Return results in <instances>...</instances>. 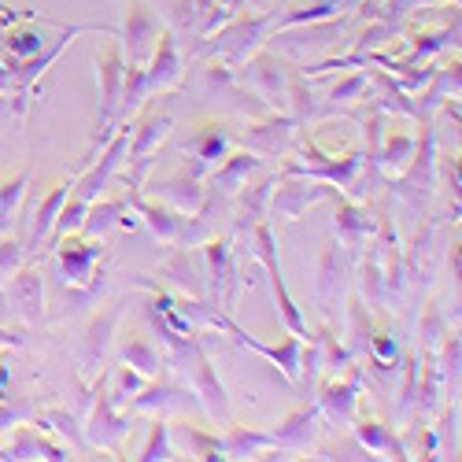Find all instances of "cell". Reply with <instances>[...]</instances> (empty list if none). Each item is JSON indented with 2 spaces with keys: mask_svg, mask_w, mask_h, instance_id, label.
<instances>
[{
  "mask_svg": "<svg viewBox=\"0 0 462 462\" xmlns=\"http://www.w3.org/2000/svg\"><path fill=\"white\" fill-rule=\"evenodd\" d=\"M97 79H100V144H107L119 130V104H123V82H126V56L119 45L97 52Z\"/></svg>",
  "mask_w": 462,
  "mask_h": 462,
  "instance_id": "6da1fadb",
  "label": "cell"
},
{
  "mask_svg": "<svg viewBox=\"0 0 462 462\" xmlns=\"http://www.w3.org/2000/svg\"><path fill=\"white\" fill-rule=\"evenodd\" d=\"M204 322H211V326L226 329L229 337H237V344H245V348H252V352L266 356L274 366H282V374H285L289 381H300V366H303V337H289L285 344L271 348V344H263V340H255L252 333H245V329H241L234 319H229L226 311H215L211 303H204Z\"/></svg>",
  "mask_w": 462,
  "mask_h": 462,
  "instance_id": "7a4b0ae2",
  "label": "cell"
},
{
  "mask_svg": "<svg viewBox=\"0 0 462 462\" xmlns=\"http://www.w3.org/2000/svg\"><path fill=\"white\" fill-rule=\"evenodd\" d=\"M252 234H255V248H252V252H255V255H259V263L266 266V278H271V292H274V300H278V311H282V319H285L289 333L307 340V322H303L300 307L292 303V296H289V289H285V278H282V263H278L274 229L266 226V222H259V226H252Z\"/></svg>",
  "mask_w": 462,
  "mask_h": 462,
  "instance_id": "3957f363",
  "label": "cell"
},
{
  "mask_svg": "<svg viewBox=\"0 0 462 462\" xmlns=\"http://www.w3.org/2000/svg\"><path fill=\"white\" fill-rule=\"evenodd\" d=\"M185 152H189V167H185V174H192V178H208V174L229 156V152H234V134H229L226 123H200L197 130L189 134Z\"/></svg>",
  "mask_w": 462,
  "mask_h": 462,
  "instance_id": "277c9868",
  "label": "cell"
},
{
  "mask_svg": "<svg viewBox=\"0 0 462 462\" xmlns=\"http://www.w3.org/2000/svg\"><path fill=\"white\" fill-rule=\"evenodd\" d=\"M266 30H274V15H252V19H241L237 15L234 23H226L218 30V42L211 37L215 45H204V49L208 52H222L226 63H241V60H248L263 45Z\"/></svg>",
  "mask_w": 462,
  "mask_h": 462,
  "instance_id": "5b68a950",
  "label": "cell"
},
{
  "mask_svg": "<svg viewBox=\"0 0 462 462\" xmlns=\"http://www.w3.org/2000/svg\"><path fill=\"white\" fill-rule=\"evenodd\" d=\"M144 79H148V93H167L181 86L185 67H181V52H178L171 26H163L156 45H152V56L144 60Z\"/></svg>",
  "mask_w": 462,
  "mask_h": 462,
  "instance_id": "8992f818",
  "label": "cell"
},
{
  "mask_svg": "<svg viewBox=\"0 0 462 462\" xmlns=\"http://www.w3.org/2000/svg\"><path fill=\"white\" fill-rule=\"evenodd\" d=\"M56 252H60V266H63V282L67 285H93L97 282L93 266H97V259L104 252L97 237L93 241H82L79 234H67L56 245Z\"/></svg>",
  "mask_w": 462,
  "mask_h": 462,
  "instance_id": "52a82bcc",
  "label": "cell"
},
{
  "mask_svg": "<svg viewBox=\"0 0 462 462\" xmlns=\"http://www.w3.org/2000/svg\"><path fill=\"white\" fill-rule=\"evenodd\" d=\"M163 23L156 12H148L144 8V0H130V12H126V30L119 33L123 37V45L130 52V63H141L152 56V45H156V37H160Z\"/></svg>",
  "mask_w": 462,
  "mask_h": 462,
  "instance_id": "ba28073f",
  "label": "cell"
},
{
  "mask_svg": "<svg viewBox=\"0 0 462 462\" xmlns=\"http://www.w3.org/2000/svg\"><path fill=\"white\" fill-rule=\"evenodd\" d=\"M359 366H352V374L344 381H329L322 396H319V414H326L333 426H352L356 414H359Z\"/></svg>",
  "mask_w": 462,
  "mask_h": 462,
  "instance_id": "9c48e42d",
  "label": "cell"
},
{
  "mask_svg": "<svg viewBox=\"0 0 462 462\" xmlns=\"http://www.w3.org/2000/svg\"><path fill=\"white\" fill-rule=\"evenodd\" d=\"M329 192H333V189H329L326 181H315V178H307V181H292V185H285V189L271 192V211H274L278 218L296 222V218L303 215V208H311V204L326 200Z\"/></svg>",
  "mask_w": 462,
  "mask_h": 462,
  "instance_id": "30bf717a",
  "label": "cell"
},
{
  "mask_svg": "<svg viewBox=\"0 0 462 462\" xmlns=\"http://www.w3.org/2000/svg\"><path fill=\"white\" fill-rule=\"evenodd\" d=\"M171 130H174V119H171V115H160V111H148L141 123H134V130H130V148H126L130 163L156 156L160 144L171 137Z\"/></svg>",
  "mask_w": 462,
  "mask_h": 462,
  "instance_id": "8fae6325",
  "label": "cell"
},
{
  "mask_svg": "<svg viewBox=\"0 0 462 462\" xmlns=\"http://www.w3.org/2000/svg\"><path fill=\"white\" fill-rule=\"evenodd\" d=\"M8 300L12 307L26 319V322H42V307H45V282H42V271H33V266H26V271H15L8 278Z\"/></svg>",
  "mask_w": 462,
  "mask_h": 462,
  "instance_id": "7c38bea8",
  "label": "cell"
},
{
  "mask_svg": "<svg viewBox=\"0 0 462 462\" xmlns=\"http://www.w3.org/2000/svg\"><path fill=\"white\" fill-rule=\"evenodd\" d=\"M97 411H93V421H89V433L100 448H115L126 433H130V421L119 414V407L111 403L107 396V377H100V389H97Z\"/></svg>",
  "mask_w": 462,
  "mask_h": 462,
  "instance_id": "4fadbf2b",
  "label": "cell"
},
{
  "mask_svg": "<svg viewBox=\"0 0 462 462\" xmlns=\"http://www.w3.org/2000/svg\"><path fill=\"white\" fill-rule=\"evenodd\" d=\"M126 204L137 211V218H144V226H148L163 245H178V241H181L185 218H178V211H171V208H163V204H152V200H141L137 189H130Z\"/></svg>",
  "mask_w": 462,
  "mask_h": 462,
  "instance_id": "5bb4252c",
  "label": "cell"
},
{
  "mask_svg": "<svg viewBox=\"0 0 462 462\" xmlns=\"http://www.w3.org/2000/svg\"><path fill=\"white\" fill-rule=\"evenodd\" d=\"M263 171V160L255 156V152H229V156L211 171V189L218 192H237L248 185L252 174Z\"/></svg>",
  "mask_w": 462,
  "mask_h": 462,
  "instance_id": "9a60e30c",
  "label": "cell"
},
{
  "mask_svg": "<svg viewBox=\"0 0 462 462\" xmlns=\"http://www.w3.org/2000/svg\"><path fill=\"white\" fill-rule=\"evenodd\" d=\"M189 363H192V366H185V370H192V384H197V393H200L208 414H211V418H222V414H226V389H222V381L215 377V370H211L204 348L192 352Z\"/></svg>",
  "mask_w": 462,
  "mask_h": 462,
  "instance_id": "2e32d148",
  "label": "cell"
},
{
  "mask_svg": "<svg viewBox=\"0 0 462 462\" xmlns=\"http://www.w3.org/2000/svg\"><path fill=\"white\" fill-rule=\"evenodd\" d=\"M156 192L167 200V204H174V211L178 215H197L200 208H204V189H200V178H192V174H174V178H167V181H160L156 185Z\"/></svg>",
  "mask_w": 462,
  "mask_h": 462,
  "instance_id": "e0dca14e",
  "label": "cell"
},
{
  "mask_svg": "<svg viewBox=\"0 0 462 462\" xmlns=\"http://www.w3.org/2000/svg\"><path fill=\"white\" fill-rule=\"evenodd\" d=\"M292 130H296V123H292V119H271V123L248 126L245 144L255 152V156H282V152L289 148Z\"/></svg>",
  "mask_w": 462,
  "mask_h": 462,
  "instance_id": "ac0fdd59",
  "label": "cell"
},
{
  "mask_svg": "<svg viewBox=\"0 0 462 462\" xmlns=\"http://www.w3.org/2000/svg\"><path fill=\"white\" fill-rule=\"evenodd\" d=\"M115 226H137L134 215H130L126 197H123V200H100V204H89L86 222H82V234H86V237H104V234H111Z\"/></svg>",
  "mask_w": 462,
  "mask_h": 462,
  "instance_id": "d6986e66",
  "label": "cell"
},
{
  "mask_svg": "<svg viewBox=\"0 0 462 462\" xmlns=\"http://www.w3.org/2000/svg\"><path fill=\"white\" fill-rule=\"evenodd\" d=\"M319 407H307V411H296L292 418H285V426L278 430V433H271L274 437V444L278 448H292V451H307V444L315 440V433H319Z\"/></svg>",
  "mask_w": 462,
  "mask_h": 462,
  "instance_id": "ffe728a7",
  "label": "cell"
},
{
  "mask_svg": "<svg viewBox=\"0 0 462 462\" xmlns=\"http://www.w3.org/2000/svg\"><path fill=\"white\" fill-rule=\"evenodd\" d=\"M252 86L263 93L266 104H282L289 100V89H285V74H282V63L274 56H255L252 60Z\"/></svg>",
  "mask_w": 462,
  "mask_h": 462,
  "instance_id": "44dd1931",
  "label": "cell"
},
{
  "mask_svg": "<svg viewBox=\"0 0 462 462\" xmlns=\"http://www.w3.org/2000/svg\"><path fill=\"white\" fill-rule=\"evenodd\" d=\"M414 148H418V141L411 134H389V137H381L374 160H377V167L384 174H403L411 167V160H414Z\"/></svg>",
  "mask_w": 462,
  "mask_h": 462,
  "instance_id": "7402d4cb",
  "label": "cell"
},
{
  "mask_svg": "<svg viewBox=\"0 0 462 462\" xmlns=\"http://www.w3.org/2000/svg\"><path fill=\"white\" fill-rule=\"evenodd\" d=\"M70 189H74V181L67 178V181H60L49 197L42 200V208H37V218H33V226H30V245L37 248L49 234H52V226H56V218H60V211H63V204H67V197H70Z\"/></svg>",
  "mask_w": 462,
  "mask_h": 462,
  "instance_id": "603a6c76",
  "label": "cell"
},
{
  "mask_svg": "<svg viewBox=\"0 0 462 462\" xmlns=\"http://www.w3.org/2000/svg\"><path fill=\"white\" fill-rule=\"evenodd\" d=\"M5 458H70L60 444H52V440H45L42 437V430H30V426H23L19 433H15V440H12V448L5 451Z\"/></svg>",
  "mask_w": 462,
  "mask_h": 462,
  "instance_id": "cb8c5ba5",
  "label": "cell"
},
{
  "mask_svg": "<svg viewBox=\"0 0 462 462\" xmlns=\"http://www.w3.org/2000/svg\"><path fill=\"white\" fill-rule=\"evenodd\" d=\"M45 33L42 30H8L5 33V42H0V52H5V63L8 67H15V63H23V60H30V56H37V52H45Z\"/></svg>",
  "mask_w": 462,
  "mask_h": 462,
  "instance_id": "d4e9b609",
  "label": "cell"
},
{
  "mask_svg": "<svg viewBox=\"0 0 462 462\" xmlns=\"http://www.w3.org/2000/svg\"><path fill=\"white\" fill-rule=\"evenodd\" d=\"M266 448H278L271 433H255V430H245V426H234L226 437H222V458H248V455H259Z\"/></svg>",
  "mask_w": 462,
  "mask_h": 462,
  "instance_id": "484cf974",
  "label": "cell"
},
{
  "mask_svg": "<svg viewBox=\"0 0 462 462\" xmlns=\"http://www.w3.org/2000/svg\"><path fill=\"white\" fill-rule=\"evenodd\" d=\"M241 192V211H237V229H252L263 222L266 208H271V192H274V178L271 181H263V185H245L237 189Z\"/></svg>",
  "mask_w": 462,
  "mask_h": 462,
  "instance_id": "4316f807",
  "label": "cell"
},
{
  "mask_svg": "<svg viewBox=\"0 0 462 462\" xmlns=\"http://www.w3.org/2000/svg\"><path fill=\"white\" fill-rule=\"evenodd\" d=\"M148 79L141 63H126V82H123V104H119V123H134V115L148 100Z\"/></svg>",
  "mask_w": 462,
  "mask_h": 462,
  "instance_id": "83f0119b",
  "label": "cell"
},
{
  "mask_svg": "<svg viewBox=\"0 0 462 462\" xmlns=\"http://www.w3.org/2000/svg\"><path fill=\"white\" fill-rule=\"evenodd\" d=\"M337 234L344 245H363L370 234H374V222L366 215V208H356V204H344L337 211Z\"/></svg>",
  "mask_w": 462,
  "mask_h": 462,
  "instance_id": "f1b7e54d",
  "label": "cell"
},
{
  "mask_svg": "<svg viewBox=\"0 0 462 462\" xmlns=\"http://www.w3.org/2000/svg\"><path fill=\"white\" fill-rule=\"evenodd\" d=\"M123 363L134 366L144 377H160V366H163L160 363V352L152 348V340H144V337H134V340L123 344Z\"/></svg>",
  "mask_w": 462,
  "mask_h": 462,
  "instance_id": "f546056e",
  "label": "cell"
},
{
  "mask_svg": "<svg viewBox=\"0 0 462 462\" xmlns=\"http://www.w3.org/2000/svg\"><path fill=\"white\" fill-rule=\"evenodd\" d=\"M86 211H89V204H86V200H79V197L70 192L67 204H63V211H60V218H56V226H52V234H49V237H52V248H56L67 234H82Z\"/></svg>",
  "mask_w": 462,
  "mask_h": 462,
  "instance_id": "4dcf8cb0",
  "label": "cell"
},
{
  "mask_svg": "<svg viewBox=\"0 0 462 462\" xmlns=\"http://www.w3.org/2000/svg\"><path fill=\"white\" fill-rule=\"evenodd\" d=\"M356 437H359V444H363L366 451H374V455H381V451H396V455H400L396 437L384 430L381 421H374V418H359V421H356Z\"/></svg>",
  "mask_w": 462,
  "mask_h": 462,
  "instance_id": "1f68e13d",
  "label": "cell"
},
{
  "mask_svg": "<svg viewBox=\"0 0 462 462\" xmlns=\"http://www.w3.org/2000/svg\"><path fill=\"white\" fill-rule=\"evenodd\" d=\"M337 8H340V0H322V5H315V8H292L289 15L274 19V30H292V26L326 23V19H333V15H337Z\"/></svg>",
  "mask_w": 462,
  "mask_h": 462,
  "instance_id": "d6a6232c",
  "label": "cell"
},
{
  "mask_svg": "<svg viewBox=\"0 0 462 462\" xmlns=\"http://www.w3.org/2000/svg\"><path fill=\"white\" fill-rule=\"evenodd\" d=\"M111 329H115V315H111V311H107L104 319H97V322L86 329V352H82V356H86V363H93V366H97V363L104 359L107 340H111Z\"/></svg>",
  "mask_w": 462,
  "mask_h": 462,
  "instance_id": "836d02e7",
  "label": "cell"
},
{
  "mask_svg": "<svg viewBox=\"0 0 462 462\" xmlns=\"http://www.w3.org/2000/svg\"><path fill=\"white\" fill-rule=\"evenodd\" d=\"M111 377H115V389L107 393L111 396V403L115 407H123L130 396H137L144 384H148V377L144 374H137V370H130V366H119V370H111Z\"/></svg>",
  "mask_w": 462,
  "mask_h": 462,
  "instance_id": "e575fe53",
  "label": "cell"
},
{
  "mask_svg": "<svg viewBox=\"0 0 462 462\" xmlns=\"http://www.w3.org/2000/svg\"><path fill=\"white\" fill-rule=\"evenodd\" d=\"M141 462H160V458H171V426L167 418H156L152 421V433H148V444L141 448L137 455Z\"/></svg>",
  "mask_w": 462,
  "mask_h": 462,
  "instance_id": "d590c367",
  "label": "cell"
},
{
  "mask_svg": "<svg viewBox=\"0 0 462 462\" xmlns=\"http://www.w3.org/2000/svg\"><path fill=\"white\" fill-rule=\"evenodd\" d=\"M163 274H171V282L178 285V289H185V292H192L200 300V285H197V271L189 266V252H178L167 266H163Z\"/></svg>",
  "mask_w": 462,
  "mask_h": 462,
  "instance_id": "8d00e7d4",
  "label": "cell"
},
{
  "mask_svg": "<svg viewBox=\"0 0 462 462\" xmlns=\"http://www.w3.org/2000/svg\"><path fill=\"white\" fill-rule=\"evenodd\" d=\"M178 400H185L178 389H171V384H144V389L137 393V400H134V411H152V407H171V403H178Z\"/></svg>",
  "mask_w": 462,
  "mask_h": 462,
  "instance_id": "74e56055",
  "label": "cell"
},
{
  "mask_svg": "<svg viewBox=\"0 0 462 462\" xmlns=\"http://www.w3.org/2000/svg\"><path fill=\"white\" fill-rule=\"evenodd\" d=\"M26 181H30V174H26V171H23V174H15V181H0V229L8 226V215L19 208L23 192H26Z\"/></svg>",
  "mask_w": 462,
  "mask_h": 462,
  "instance_id": "f35d334b",
  "label": "cell"
},
{
  "mask_svg": "<svg viewBox=\"0 0 462 462\" xmlns=\"http://www.w3.org/2000/svg\"><path fill=\"white\" fill-rule=\"evenodd\" d=\"M37 430H56L63 437H70L74 448H82V433H79V421H74L67 411H45L42 418H37Z\"/></svg>",
  "mask_w": 462,
  "mask_h": 462,
  "instance_id": "ab89813d",
  "label": "cell"
},
{
  "mask_svg": "<svg viewBox=\"0 0 462 462\" xmlns=\"http://www.w3.org/2000/svg\"><path fill=\"white\" fill-rule=\"evenodd\" d=\"M366 348H370V356H374V363L377 366H396V359H400V348H396V340L389 337V333H374V337H366Z\"/></svg>",
  "mask_w": 462,
  "mask_h": 462,
  "instance_id": "60d3db41",
  "label": "cell"
},
{
  "mask_svg": "<svg viewBox=\"0 0 462 462\" xmlns=\"http://www.w3.org/2000/svg\"><path fill=\"white\" fill-rule=\"evenodd\" d=\"M384 271H381V259L377 255H370V263L363 266V296L370 300V303H381L384 300Z\"/></svg>",
  "mask_w": 462,
  "mask_h": 462,
  "instance_id": "b9f144b4",
  "label": "cell"
},
{
  "mask_svg": "<svg viewBox=\"0 0 462 462\" xmlns=\"http://www.w3.org/2000/svg\"><path fill=\"white\" fill-rule=\"evenodd\" d=\"M167 5V19H171V26H178V30H192L197 26V0H163Z\"/></svg>",
  "mask_w": 462,
  "mask_h": 462,
  "instance_id": "7bdbcfd3",
  "label": "cell"
},
{
  "mask_svg": "<svg viewBox=\"0 0 462 462\" xmlns=\"http://www.w3.org/2000/svg\"><path fill=\"white\" fill-rule=\"evenodd\" d=\"M185 448H189V455H197V458H222V440L218 437H204L197 430H185Z\"/></svg>",
  "mask_w": 462,
  "mask_h": 462,
  "instance_id": "ee69618b",
  "label": "cell"
},
{
  "mask_svg": "<svg viewBox=\"0 0 462 462\" xmlns=\"http://www.w3.org/2000/svg\"><path fill=\"white\" fill-rule=\"evenodd\" d=\"M19 263H23V245L5 237V241H0V282H8L19 271Z\"/></svg>",
  "mask_w": 462,
  "mask_h": 462,
  "instance_id": "f6af8a7d",
  "label": "cell"
},
{
  "mask_svg": "<svg viewBox=\"0 0 462 462\" xmlns=\"http://www.w3.org/2000/svg\"><path fill=\"white\" fill-rule=\"evenodd\" d=\"M366 89V70H356L348 82H340V86H333V93H329V100H356L359 93Z\"/></svg>",
  "mask_w": 462,
  "mask_h": 462,
  "instance_id": "bcb514c9",
  "label": "cell"
},
{
  "mask_svg": "<svg viewBox=\"0 0 462 462\" xmlns=\"http://www.w3.org/2000/svg\"><path fill=\"white\" fill-rule=\"evenodd\" d=\"M393 33H396L393 23H374V26L359 37V45H363V49H377V45H384V37H393Z\"/></svg>",
  "mask_w": 462,
  "mask_h": 462,
  "instance_id": "7dc6e473",
  "label": "cell"
},
{
  "mask_svg": "<svg viewBox=\"0 0 462 462\" xmlns=\"http://www.w3.org/2000/svg\"><path fill=\"white\" fill-rule=\"evenodd\" d=\"M455 374H458V340L451 337L444 348V377H455Z\"/></svg>",
  "mask_w": 462,
  "mask_h": 462,
  "instance_id": "c3c4849f",
  "label": "cell"
},
{
  "mask_svg": "<svg viewBox=\"0 0 462 462\" xmlns=\"http://www.w3.org/2000/svg\"><path fill=\"white\" fill-rule=\"evenodd\" d=\"M19 86H15V74H12V67L8 63H0V97L5 93H15Z\"/></svg>",
  "mask_w": 462,
  "mask_h": 462,
  "instance_id": "681fc988",
  "label": "cell"
},
{
  "mask_svg": "<svg viewBox=\"0 0 462 462\" xmlns=\"http://www.w3.org/2000/svg\"><path fill=\"white\" fill-rule=\"evenodd\" d=\"M15 421H23V411H12V407H0V430H12Z\"/></svg>",
  "mask_w": 462,
  "mask_h": 462,
  "instance_id": "f907efd6",
  "label": "cell"
},
{
  "mask_svg": "<svg viewBox=\"0 0 462 462\" xmlns=\"http://www.w3.org/2000/svg\"><path fill=\"white\" fill-rule=\"evenodd\" d=\"M8 344H23L19 333H8V329H0V348H8Z\"/></svg>",
  "mask_w": 462,
  "mask_h": 462,
  "instance_id": "816d5d0a",
  "label": "cell"
},
{
  "mask_svg": "<svg viewBox=\"0 0 462 462\" xmlns=\"http://www.w3.org/2000/svg\"><path fill=\"white\" fill-rule=\"evenodd\" d=\"M8 381H12V370L0 363V400H5V389H8Z\"/></svg>",
  "mask_w": 462,
  "mask_h": 462,
  "instance_id": "f5cc1de1",
  "label": "cell"
},
{
  "mask_svg": "<svg viewBox=\"0 0 462 462\" xmlns=\"http://www.w3.org/2000/svg\"><path fill=\"white\" fill-rule=\"evenodd\" d=\"M414 5H421V0H393V5H389V12L396 15V12H403V8H414Z\"/></svg>",
  "mask_w": 462,
  "mask_h": 462,
  "instance_id": "db71d44e",
  "label": "cell"
},
{
  "mask_svg": "<svg viewBox=\"0 0 462 462\" xmlns=\"http://www.w3.org/2000/svg\"><path fill=\"white\" fill-rule=\"evenodd\" d=\"M15 15H19V12H12V8L5 5V0H0V19H5V23H8V19H15Z\"/></svg>",
  "mask_w": 462,
  "mask_h": 462,
  "instance_id": "11a10c76",
  "label": "cell"
}]
</instances>
